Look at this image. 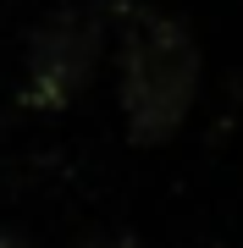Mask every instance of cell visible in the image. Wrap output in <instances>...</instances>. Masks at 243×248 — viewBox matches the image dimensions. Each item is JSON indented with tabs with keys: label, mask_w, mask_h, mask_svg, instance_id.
Here are the masks:
<instances>
[{
	"label": "cell",
	"mask_w": 243,
	"mask_h": 248,
	"mask_svg": "<svg viewBox=\"0 0 243 248\" xmlns=\"http://www.w3.org/2000/svg\"><path fill=\"white\" fill-rule=\"evenodd\" d=\"M94 55H99V22L94 17H83V11L50 17L28 45V83H33L28 99L50 105V110L72 105L94 72Z\"/></svg>",
	"instance_id": "7a4b0ae2"
},
{
	"label": "cell",
	"mask_w": 243,
	"mask_h": 248,
	"mask_svg": "<svg viewBox=\"0 0 243 248\" xmlns=\"http://www.w3.org/2000/svg\"><path fill=\"white\" fill-rule=\"evenodd\" d=\"M78 248H144V243L127 237V232H111V237H89V243H78Z\"/></svg>",
	"instance_id": "3957f363"
},
{
	"label": "cell",
	"mask_w": 243,
	"mask_h": 248,
	"mask_svg": "<svg viewBox=\"0 0 243 248\" xmlns=\"http://www.w3.org/2000/svg\"><path fill=\"white\" fill-rule=\"evenodd\" d=\"M199 94V45L177 17L161 11H133L122 45V110L127 138L155 149L182 127Z\"/></svg>",
	"instance_id": "6da1fadb"
},
{
	"label": "cell",
	"mask_w": 243,
	"mask_h": 248,
	"mask_svg": "<svg viewBox=\"0 0 243 248\" xmlns=\"http://www.w3.org/2000/svg\"><path fill=\"white\" fill-rule=\"evenodd\" d=\"M0 248H33L28 237H17V232H0Z\"/></svg>",
	"instance_id": "277c9868"
}]
</instances>
